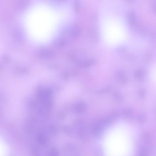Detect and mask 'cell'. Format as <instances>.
<instances>
[{"label":"cell","mask_w":156,"mask_h":156,"mask_svg":"<svg viewBox=\"0 0 156 156\" xmlns=\"http://www.w3.org/2000/svg\"><path fill=\"white\" fill-rule=\"evenodd\" d=\"M65 15L64 11L45 4L33 7L25 18L29 35L36 41L51 40L62 26Z\"/></svg>","instance_id":"obj_1"},{"label":"cell","mask_w":156,"mask_h":156,"mask_svg":"<svg viewBox=\"0 0 156 156\" xmlns=\"http://www.w3.org/2000/svg\"><path fill=\"white\" fill-rule=\"evenodd\" d=\"M136 132L125 121L113 124L105 131L101 141L104 156H133L136 147Z\"/></svg>","instance_id":"obj_2"},{"label":"cell","mask_w":156,"mask_h":156,"mask_svg":"<svg viewBox=\"0 0 156 156\" xmlns=\"http://www.w3.org/2000/svg\"><path fill=\"white\" fill-rule=\"evenodd\" d=\"M99 26L102 40L109 46H118L126 39L127 23L117 4H105L99 14Z\"/></svg>","instance_id":"obj_3"},{"label":"cell","mask_w":156,"mask_h":156,"mask_svg":"<svg viewBox=\"0 0 156 156\" xmlns=\"http://www.w3.org/2000/svg\"><path fill=\"white\" fill-rule=\"evenodd\" d=\"M9 153L10 149L8 143L0 136V156H9Z\"/></svg>","instance_id":"obj_4"}]
</instances>
